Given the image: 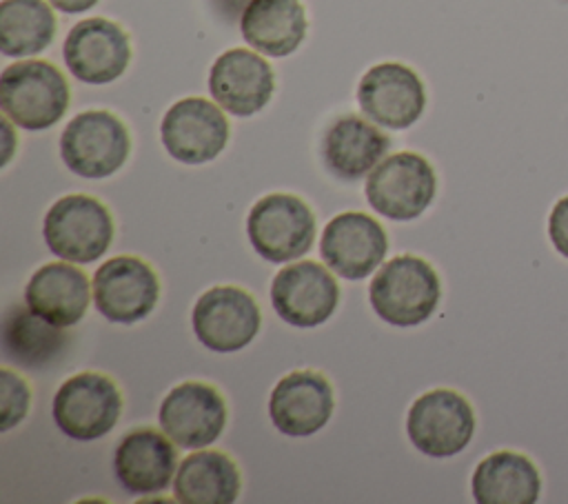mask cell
Listing matches in <instances>:
<instances>
[{
	"mask_svg": "<svg viewBox=\"0 0 568 504\" xmlns=\"http://www.w3.org/2000/svg\"><path fill=\"white\" fill-rule=\"evenodd\" d=\"M442 286L435 269L417 255H397L373 275L368 300L379 320L393 326H417L439 304Z\"/></svg>",
	"mask_w": 568,
	"mask_h": 504,
	"instance_id": "cell-1",
	"label": "cell"
},
{
	"mask_svg": "<svg viewBox=\"0 0 568 504\" xmlns=\"http://www.w3.org/2000/svg\"><path fill=\"white\" fill-rule=\"evenodd\" d=\"M71 93L67 78L47 60L9 64L0 75L2 113L20 129L42 131L67 113Z\"/></svg>",
	"mask_w": 568,
	"mask_h": 504,
	"instance_id": "cell-2",
	"label": "cell"
},
{
	"mask_svg": "<svg viewBox=\"0 0 568 504\" xmlns=\"http://www.w3.org/2000/svg\"><path fill=\"white\" fill-rule=\"evenodd\" d=\"M42 235L49 251L67 262L89 264L100 260L113 240L109 209L84 193H71L51 204Z\"/></svg>",
	"mask_w": 568,
	"mask_h": 504,
	"instance_id": "cell-3",
	"label": "cell"
},
{
	"mask_svg": "<svg viewBox=\"0 0 568 504\" xmlns=\"http://www.w3.org/2000/svg\"><path fill=\"white\" fill-rule=\"evenodd\" d=\"M246 235L260 258L273 264H284L311 251L315 240V215L297 195L268 193L251 206Z\"/></svg>",
	"mask_w": 568,
	"mask_h": 504,
	"instance_id": "cell-4",
	"label": "cell"
},
{
	"mask_svg": "<svg viewBox=\"0 0 568 504\" xmlns=\"http://www.w3.org/2000/svg\"><path fill=\"white\" fill-rule=\"evenodd\" d=\"M129 153V129L111 111L78 113L60 135L62 162L80 178H109L126 162Z\"/></svg>",
	"mask_w": 568,
	"mask_h": 504,
	"instance_id": "cell-5",
	"label": "cell"
},
{
	"mask_svg": "<svg viewBox=\"0 0 568 504\" xmlns=\"http://www.w3.org/2000/svg\"><path fill=\"white\" fill-rule=\"evenodd\" d=\"M366 200L379 215L397 222L419 218L433 202L437 178L433 164L413 151L384 158L366 175Z\"/></svg>",
	"mask_w": 568,
	"mask_h": 504,
	"instance_id": "cell-6",
	"label": "cell"
},
{
	"mask_svg": "<svg viewBox=\"0 0 568 504\" xmlns=\"http://www.w3.org/2000/svg\"><path fill=\"white\" fill-rule=\"evenodd\" d=\"M120 413V389L111 377L95 371H84L64 380L51 404L55 426L75 442L104 437L118 424Z\"/></svg>",
	"mask_w": 568,
	"mask_h": 504,
	"instance_id": "cell-7",
	"label": "cell"
},
{
	"mask_svg": "<svg viewBox=\"0 0 568 504\" xmlns=\"http://www.w3.org/2000/svg\"><path fill=\"white\" fill-rule=\"evenodd\" d=\"M406 433L413 446L426 457H453L473 440V406L457 391L433 389L413 402L406 417Z\"/></svg>",
	"mask_w": 568,
	"mask_h": 504,
	"instance_id": "cell-8",
	"label": "cell"
},
{
	"mask_svg": "<svg viewBox=\"0 0 568 504\" xmlns=\"http://www.w3.org/2000/svg\"><path fill=\"white\" fill-rule=\"evenodd\" d=\"M260 306L240 286H213L202 293L191 311L193 333L215 353L244 349L260 331Z\"/></svg>",
	"mask_w": 568,
	"mask_h": 504,
	"instance_id": "cell-9",
	"label": "cell"
},
{
	"mask_svg": "<svg viewBox=\"0 0 568 504\" xmlns=\"http://www.w3.org/2000/svg\"><path fill=\"white\" fill-rule=\"evenodd\" d=\"M166 153L184 164H204L229 142V120L206 98H182L169 107L160 124Z\"/></svg>",
	"mask_w": 568,
	"mask_h": 504,
	"instance_id": "cell-10",
	"label": "cell"
},
{
	"mask_svg": "<svg viewBox=\"0 0 568 504\" xmlns=\"http://www.w3.org/2000/svg\"><path fill=\"white\" fill-rule=\"evenodd\" d=\"M160 280L135 255H118L98 266L93 275L95 309L111 322L133 324L144 320L158 304Z\"/></svg>",
	"mask_w": 568,
	"mask_h": 504,
	"instance_id": "cell-11",
	"label": "cell"
},
{
	"mask_svg": "<svg viewBox=\"0 0 568 504\" xmlns=\"http://www.w3.org/2000/svg\"><path fill=\"white\" fill-rule=\"evenodd\" d=\"M158 422L173 444L197 451L213 444L224 431L226 404L215 386L182 382L164 395Z\"/></svg>",
	"mask_w": 568,
	"mask_h": 504,
	"instance_id": "cell-12",
	"label": "cell"
},
{
	"mask_svg": "<svg viewBox=\"0 0 568 504\" xmlns=\"http://www.w3.org/2000/svg\"><path fill=\"white\" fill-rule=\"evenodd\" d=\"M337 302L339 286L320 262H293L277 271L271 282V304L291 326H320L333 315Z\"/></svg>",
	"mask_w": 568,
	"mask_h": 504,
	"instance_id": "cell-13",
	"label": "cell"
},
{
	"mask_svg": "<svg viewBox=\"0 0 568 504\" xmlns=\"http://www.w3.org/2000/svg\"><path fill=\"white\" fill-rule=\"evenodd\" d=\"M62 56L80 82L109 84L126 71L131 42L120 24L106 18H87L67 33Z\"/></svg>",
	"mask_w": 568,
	"mask_h": 504,
	"instance_id": "cell-14",
	"label": "cell"
},
{
	"mask_svg": "<svg viewBox=\"0 0 568 504\" xmlns=\"http://www.w3.org/2000/svg\"><path fill=\"white\" fill-rule=\"evenodd\" d=\"M362 113L386 129H408L426 107V89L419 75L399 62L371 67L357 87Z\"/></svg>",
	"mask_w": 568,
	"mask_h": 504,
	"instance_id": "cell-15",
	"label": "cell"
},
{
	"mask_svg": "<svg viewBox=\"0 0 568 504\" xmlns=\"http://www.w3.org/2000/svg\"><path fill=\"white\" fill-rule=\"evenodd\" d=\"M388 251L384 226L362 211L335 215L322 233L320 253L326 266L344 280H364Z\"/></svg>",
	"mask_w": 568,
	"mask_h": 504,
	"instance_id": "cell-16",
	"label": "cell"
},
{
	"mask_svg": "<svg viewBox=\"0 0 568 504\" xmlns=\"http://www.w3.org/2000/svg\"><path fill=\"white\" fill-rule=\"evenodd\" d=\"M273 89L275 75L271 64L248 49L237 47L220 53L209 71V91L231 115L248 118L262 111Z\"/></svg>",
	"mask_w": 568,
	"mask_h": 504,
	"instance_id": "cell-17",
	"label": "cell"
},
{
	"mask_svg": "<svg viewBox=\"0 0 568 504\" xmlns=\"http://www.w3.org/2000/svg\"><path fill=\"white\" fill-rule=\"evenodd\" d=\"M333 413L331 382L317 371H293L271 391L268 415L288 437H308L326 426Z\"/></svg>",
	"mask_w": 568,
	"mask_h": 504,
	"instance_id": "cell-18",
	"label": "cell"
},
{
	"mask_svg": "<svg viewBox=\"0 0 568 504\" xmlns=\"http://www.w3.org/2000/svg\"><path fill=\"white\" fill-rule=\"evenodd\" d=\"M178 453L173 440L155 429L126 433L113 453V473L120 486L133 495L162 493L175 477Z\"/></svg>",
	"mask_w": 568,
	"mask_h": 504,
	"instance_id": "cell-19",
	"label": "cell"
},
{
	"mask_svg": "<svg viewBox=\"0 0 568 504\" xmlns=\"http://www.w3.org/2000/svg\"><path fill=\"white\" fill-rule=\"evenodd\" d=\"M388 147V135L375 124L357 115H342L324 131L322 160L335 178L353 182L368 175L382 162Z\"/></svg>",
	"mask_w": 568,
	"mask_h": 504,
	"instance_id": "cell-20",
	"label": "cell"
},
{
	"mask_svg": "<svg viewBox=\"0 0 568 504\" xmlns=\"http://www.w3.org/2000/svg\"><path fill=\"white\" fill-rule=\"evenodd\" d=\"M89 278L64 262L40 266L24 286V304L58 326H73L89 309Z\"/></svg>",
	"mask_w": 568,
	"mask_h": 504,
	"instance_id": "cell-21",
	"label": "cell"
},
{
	"mask_svg": "<svg viewBox=\"0 0 568 504\" xmlns=\"http://www.w3.org/2000/svg\"><path fill=\"white\" fill-rule=\"evenodd\" d=\"M69 342L71 337L62 331V326L40 317L27 304H11L4 311L2 355L7 362L20 369H47L64 355Z\"/></svg>",
	"mask_w": 568,
	"mask_h": 504,
	"instance_id": "cell-22",
	"label": "cell"
},
{
	"mask_svg": "<svg viewBox=\"0 0 568 504\" xmlns=\"http://www.w3.org/2000/svg\"><path fill=\"white\" fill-rule=\"evenodd\" d=\"M306 11L300 0H251L240 18L242 38L260 53L284 58L306 38Z\"/></svg>",
	"mask_w": 568,
	"mask_h": 504,
	"instance_id": "cell-23",
	"label": "cell"
},
{
	"mask_svg": "<svg viewBox=\"0 0 568 504\" xmlns=\"http://www.w3.org/2000/svg\"><path fill=\"white\" fill-rule=\"evenodd\" d=\"M470 491L477 504H535L541 493V475L530 457L497 451L475 466Z\"/></svg>",
	"mask_w": 568,
	"mask_h": 504,
	"instance_id": "cell-24",
	"label": "cell"
},
{
	"mask_svg": "<svg viewBox=\"0 0 568 504\" xmlns=\"http://www.w3.org/2000/svg\"><path fill=\"white\" fill-rule=\"evenodd\" d=\"M240 471L222 451H202L182 457L173 477V497L182 504H231L240 495Z\"/></svg>",
	"mask_w": 568,
	"mask_h": 504,
	"instance_id": "cell-25",
	"label": "cell"
},
{
	"mask_svg": "<svg viewBox=\"0 0 568 504\" xmlns=\"http://www.w3.org/2000/svg\"><path fill=\"white\" fill-rule=\"evenodd\" d=\"M55 16L44 0L0 2V49L9 58L36 56L55 36Z\"/></svg>",
	"mask_w": 568,
	"mask_h": 504,
	"instance_id": "cell-26",
	"label": "cell"
},
{
	"mask_svg": "<svg viewBox=\"0 0 568 504\" xmlns=\"http://www.w3.org/2000/svg\"><path fill=\"white\" fill-rule=\"evenodd\" d=\"M0 404H2V413H0V431L7 433L13 426H18L27 411H29V402H31V393L27 382L11 369H2L0 371Z\"/></svg>",
	"mask_w": 568,
	"mask_h": 504,
	"instance_id": "cell-27",
	"label": "cell"
},
{
	"mask_svg": "<svg viewBox=\"0 0 568 504\" xmlns=\"http://www.w3.org/2000/svg\"><path fill=\"white\" fill-rule=\"evenodd\" d=\"M548 238L559 255L568 260V195L559 198L548 215Z\"/></svg>",
	"mask_w": 568,
	"mask_h": 504,
	"instance_id": "cell-28",
	"label": "cell"
},
{
	"mask_svg": "<svg viewBox=\"0 0 568 504\" xmlns=\"http://www.w3.org/2000/svg\"><path fill=\"white\" fill-rule=\"evenodd\" d=\"M248 2L251 0H215V7L229 22H233L235 18H242Z\"/></svg>",
	"mask_w": 568,
	"mask_h": 504,
	"instance_id": "cell-29",
	"label": "cell"
},
{
	"mask_svg": "<svg viewBox=\"0 0 568 504\" xmlns=\"http://www.w3.org/2000/svg\"><path fill=\"white\" fill-rule=\"evenodd\" d=\"M47 2L62 13H82V11H89L98 0H47Z\"/></svg>",
	"mask_w": 568,
	"mask_h": 504,
	"instance_id": "cell-30",
	"label": "cell"
},
{
	"mask_svg": "<svg viewBox=\"0 0 568 504\" xmlns=\"http://www.w3.org/2000/svg\"><path fill=\"white\" fill-rule=\"evenodd\" d=\"M2 129H4V138H7V147H4V153H2V167H4L11 158V147H13V133H11V124H9L7 115L2 118Z\"/></svg>",
	"mask_w": 568,
	"mask_h": 504,
	"instance_id": "cell-31",
	"label": "cell"
}]
</instances>
